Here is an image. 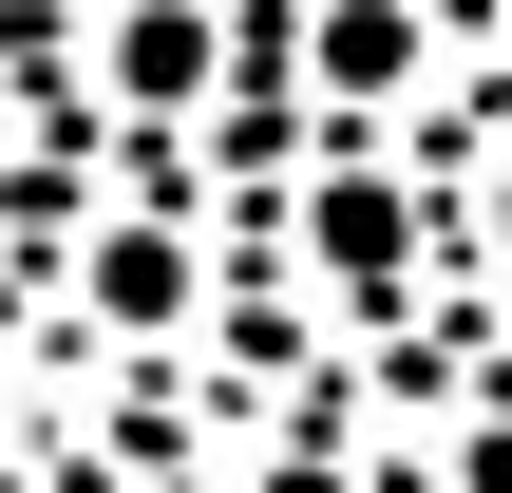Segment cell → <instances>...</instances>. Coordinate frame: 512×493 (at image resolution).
<instances>
[{"label": "cell", "instance_id": "cell-1", "mask_svg": "<svg viewBox=\"0 0 512 493\" xmlns=\"http://www.w3.org/2000/svg\"><path fill=\"white\" fill-rule=\"evenodd\" d=\"M95 304H114V323H171V304H190V266H171L152 228H114V247H95Z\"/></svg>", "mask_w": 512, "mask_h": 493}]
</instances>
